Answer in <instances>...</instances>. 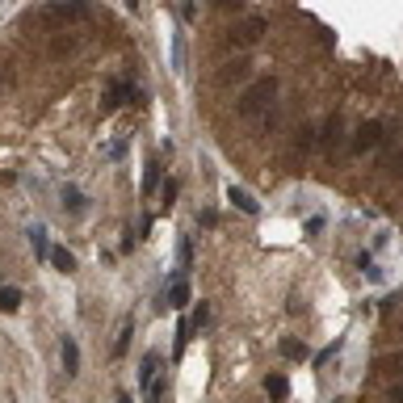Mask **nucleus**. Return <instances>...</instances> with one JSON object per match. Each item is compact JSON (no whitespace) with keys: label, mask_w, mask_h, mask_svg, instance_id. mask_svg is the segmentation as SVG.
Listing matches in <instances>:
<instances>
[{"label":"nucleus","mask_w":403,"mask_h":403,"mask_svg":"<svg viewBox=\"0 0 403 403\" xmlns=\"http://www.w3.org/2000/svg\"><path fill=\"white\" fill-rule=\"evenodd\" d=\"M282 353H286V357H307V345H299V341H282Z\"/></svg>","instance_id":"21"},{"label":"nucleus","mask_w":403,"mask_h":403,"mask_svg":"<svg viewBox=\"0 0 403 403\" xmlns=\"http://www.w3.org/2000/svg\"><path fill=\"white\" fill-rule=\"evenodd\" d=\"M130 97H135V84H130V80H109V88H105V97H101V101H105L101 109L114 114V109H122Z\"/></svg>","instance_id":"4"},{"label":"nucleus","mask_w":403,"mask_h":403,"mask_svg":"<svg viewBox=\"0 0 403 403\" xmlns=\"http://www.w3.org/2000/svg\"><path fill=\"white\" fill-rule=\"evenodd\" d=\"M311 135H315V126H303V130H299V151L311 147Z\"/></svg>","instance_id":"22"},{"label":"nucleus","mask_w":403,"mask_h":403,"mask_svg":"<svg viewBox=\"0 0 403 403\" xmlns=\"http://www.w3.org/2000/svg\"><path fill=\"white\" fill-rule=\"evenodd\" d=\"M29 244H34V257L46 261L50 257V240H46V227H29Z\"/></svg>","instance_id":"11"},{"label":"nucleus","mask_w":403,"mask_h":403,"mask_svg":"<svg viewBox=\"0 0 403 403\" xmlns=\"http://www.w3.org/2000/svg\"><path fill=\"white\" fill-rule=\"evenodd\" d=\"M59 357H63V370H67V378H76V374H80V345H76L71 336H63V345H59Z\"/></svg>","instance_id":"7"},{"label":"nucleus","mask_w":403,"mask_h":403,"mask_svg":"<svg viewBox=\"0 0 403 403\" xmlns=\"http://www.w3.org/2000/svg\"><path fill=\"white\" fill-rule=\"evenodd\" d=\"M172 198H177V181H164V202L172 206Z\"/></svg>","instance_id":"23"},{"label":"nucleus","mask_w":403,"mask_h":403,"mask_svg":"<svg viewBox=\"0 0 403 403\" xmlns=\"http://www.w3.org/2000/svg\"><path fill=\"white\" fill-rule=\"evenodd\" d=\"M126 8H139V0H126Z\"/></svg>","instance_id":"28"},{"label":"nucleus","mask_w":403,"mask_h":403,"mask_svg":"<svg viewBox=\"0 0 403 403\" xmlns=\"http://www.w3.org/2000/svg\"><path fill=\"white\" fill-rule=\"evenodd\" d=\"M227 202H231L240 214H248V219H257V214H261V202H257L248 189H240V185H227Z\"/></svg>","instance_id":"6"},{"label":"nucleus","mask_w":403,"mask_h":403,"mask_svg":"<svg viewBox=\"0 0 403 403\" xmlns=\"http://www.w3.org/2000/svg\"><path fill=\"white\" fill-rule=\"evenodd\" d=\"M378 143H383V122H362V126H357V139L349 143V151H353V156H366V151H374Z\"/></svg>","instance_id":"3"},{"label":"nucleus","mask_w":403,"mask_h":403,"mask_svg":"<svg viewBox=\"0 0 403 403\" xmlns=\"http://www.w3.org/2000/svg\"><path fill=\"white\" fill-rule=\"evenodd\" d=\"M206 320H210V303H198L189 315V328H206Z\"/></svg>","instance_id":"19"},{"label":"nucleus","mask_w":403,"mask_h":403,"mask_svg":"<svg viewBox=\"0 0 403 403\" xmlns=\"http://www.w3.org/2000/svg\"><path fill=\"white\" fill-rule=\"evenodd\" d=\"M126 336H130V324L122 328V336H118V345H114V353H126Z\"/></svg>","instance_id":"24"},{"label":"nucleus","mask_w":403,"mask_h":403,"mask_svg":"<svg viewBox=\"0 0 403 403\" xmlns=\"http://www.w3.org/2000/svg\"><path fill=\"white\" fill-rule=\"evenodd\" d=\"M17 307H21V290H17V286H0V311L13 315Z\"/></svg>","instance_id":"14"},{"label":"nucleus","mask_w":403,"mask_h":403,"mask_svg":"<svg viewBox=\"0 0 403 403\" xmlns=\"http://www.w3.org/2000/svg\"><path fill=\"white\" fill-rule=\"evenodd\" d=\"M156 374H160V353H147V357H143V366H139V383H143V391L156 383Z\"/></svg>","instance_id":"10"},{"label":"nucleus","mask_w":403,"mask_h":403,"mask_svg":"<svg viewBox=\"0 0 403 403\" xmlns=\"http://www.w3.org/2000/svg\"><path fill=\"white\" fill-rule=\"evenodd\" d=\"M168 307H177V311H181V307H189V282H185V273L168 286Z\"/></svg>","instance_id":"9"},{"label":"nucleus","mask_w":403,"mask_h":403,"mask_svg":"<svg viewBox=\"0 0 403 403\" xmlns=\"http://www.w3.org/2000/svg\"><path fill=\"white\" fill-rule=\"evenodd\" d=\"M391 172H395V177H403V151H399V156H395V164H391Z\"/></svg>","instance_id":"26"},{"label":"nucleus","mask_w":403,"mask_h":403,"mask_svg":"<svg viewBox=\"0 0 403 403\" xmlns=\"http://www.w3.org/2000/svg\"><path fill=\"white\" fill-rule=\"evenodd\" d=\"M391 399H403V387H391Z\"/></svg>","instance_id":"27"},{"label":"nucleus","mask_w":403,"mask_h":403,"mask_svg":"<svg viewBox=\"0 0 403 403\" xmlns=\"http://www.w3.org/2000/svg\"><path fill=\"white\" fill-rule=\"evenodd\" d=\"M248 59H235V63H227V71H223V80H248Z\"/></svg>","instance_id":"17"},{"label":"nucleus","mask_w":403,"mask_h":403,"mask_svg":"<svg viewBox=\"0 0 403 403\" xmlns=\"http://www.w3.org/2000/svg\"><path fill=\"white\" fill-rule=\"evenodd\" d=\"M59 198H63V210H67V214H84V210H88V198H84L76 185H63Z\"/></svg>","instance_id":"8"},{"label":"nucleus","mask_w":403,"mask_h":403,"mask_svg":"<svg viewBox=\"0 0 403 403\" xmlns=\"http://www.w3.org/2000/svg\"><path fill=\"white\" fill-rule=\"evenodd\" d=\"M219 4H223V8H235V13L244 8V0H219Z\"/></svg>","instance_id":"25"},{"label":"nucleus","mask_w":403,"mask_h":403,"mask_svg":"<svg viewBox=\"0 0 403 403\" xmlns=\"http://www.w3.org/2000/svg\"><path fill=\"white\" fill-rule=\"evenodd\" d=\"M273 97H278V76H257V80L240 93L235 114H240L244 122H257V118H265V109L273 105Z\"/></svg>","instance_id":"1"},{"label":"nucleus","mask_w":403,"mask_h":403,"mask_svg":"<svg viewBox=\"0 0 403 403\" xmlns=\"http://www.w3.org/2000/svg\"><path fill=\"white\" fill-rule=\"evenodd\" d=\"M265 391H269L273 399H286V395H290V383H286L282 374H269V378H265Z\"/></svg>","instance_id":"15"},{"label":"nucleus","mask_w":403,"mask_h":403,"mask_svg":"<svg viewBox=\"0 0 403 403\" xmlns=\"http://www.w3.org/2000/svg\"><path fill=\"white\" fill-rule=\"evenodd\" d=\"M84 17V0H55L46 4V21H80Z\"/></svg>","instance_id":"5"},{"label":"nucleus","mask_w":403,"mask_h":403,"mask_svg":"<svg viewBox=\"0 0 403 403\" xmlns=\"http://www.w3.org/2000/svg\"><path fill=\"white\" fill-rule=\"evenodd\" d=\"M172 71H185V38L172 34Z\"/></svg>","instance_id":"16"},{"label":"nucleus","mask_w":403,"mask_h":403,"mask_svg":"<svg viewBox=\"0 0 403 403\" xmlns=\"http://www.w3.org/2000/svg\"><path fill=\"white\" fill-rule=\"evenodd\" d=\"M265 29H269V21H265L261 13H248L244 21H235V29H231V42H235V46H257Z\"/></svg>","instance_id":"2"},{"label":"nucleus","mask_w":403,"mask_h":403,"mask_svg":"<svg viewBox=\"0 0 403 403\" xmlns=\"http://www.w3.org/2000/svg\"><path fill=\"white\" fill-rule=\"evenodd\" d=\"M156 185H160V164L151 160V164H147V172H143V193H156Z\"/></svg>","instance_id":"18"},{"label":"nucleus","mask_w":403,"mask_h":403,"mask_svg":"<svg viewBox=\"0 0 403 403\" xmlns=\"http://www.w3.org/2000/svg\"><path fill=\"white\" fill-rule=\"evenodd\" d=\"M341 126H345V122H341V118H336V114H332V118H328V122H324V139H320V143H324V147H328V151H332V147H336V143H341Z\"/></svg>","instance_id":"12"},{"label":"nucleus","mask_w":403,"mask_h":403,"mask_svg":"<svg viewBox=\"0 0 403 403\" xmlns=\"http://www.w3.org/2000/svg\"><path fill=\"white\" fill-rule=\"evenodd\" d=\"M46 261H50L59 273H71V269H76V257H71L67 248H50V257H46Z\"/></svg>","instance_id":"13"},{"label":"nucleus","mask_w":403,"mask_h":403,"mask_svg":"<svg viewBox=\"0 0 403 403\" xmlns=\"http://www.w3.org/2000/svg\"><path fill=\"white\" fill-rule=\"evenodd\" d=\"M189 269H193V244L181 240V273H189Z\"/></svg>","instance_id":"20"}]
</instances>
